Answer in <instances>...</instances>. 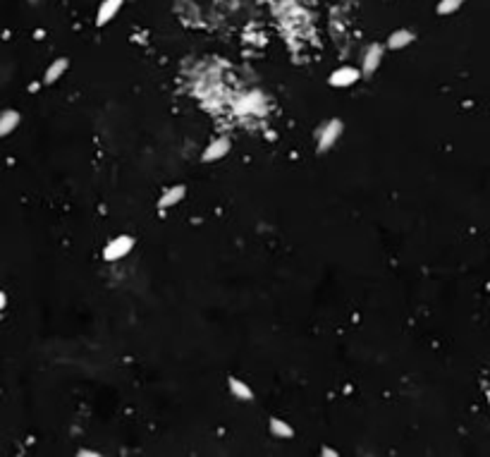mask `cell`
<instances>
[{"label": "cell", "instance_id": "cell-8", "mask_svg": "<svg viewBox=\"0 0 490 457\" xmlns=\"http://www.w3.org/2000/svg\"><path fill=\"white\" fill-rule=\"evenodd\" d=\"M17 125H20L17 110H5V113H0V139L13 135V132L17 130Z\"/></svg>", "mask_w": 490, "mask_h": 457}, {"label": "cell", "instance_id": "cell-16", "mask_svg": "<svg viewBox=\"0 0 490 457\" xmlns=\"http://www.w3.org/2000/svg\"><path fill=\"white\" fill-rule=\"evenodd\" d=\"M5 304H8V297H5V292H0V309H5Z\"/></svg>", "mask_w": 490, "mask_h": 457}, {"label": "cell", "instance_id": "cell-10", "mask_svg": "<svg viewBox=\"0 0 490 457\" xmlns=\"http://www.w3.org/2000/svg\"><path fill=\"white\" fill-rule=\"evenodd\" d=\"M227 383H230V390H232V395H235L237 400H244V403H249V400L254 398V390L247 386L244 381H239V378H227Z\"/></svg>", "mask_w": 490, "mask_h": 457}, {"label": "cell", "instance_id": "cell-7", "mask_svg": "<svg viewBox=\"0 0 490 457\" xmlns=\"http://www.w3.org/2000/svg\"><path fill=\"white\" fill-rule=\"evenodd\" d=\"M122 8V0H103L101 8H98V17H96V24L103 27L108 24L110 20L118 15V10Z\"/></svg>", "mask_w": 490, "mask_h": 457}, {"label": "cell", "instance_id": "cell-15", "mask_svg": "<svg viewBox=\"0 0 490 457\" xmlns=\"http://www.w3.org/2000/svg\"><path fill=\"white\" fill-rule=\"evenodd\" d=\"M79 455H82V457H86V455H89V457H96L98 453H93V450H79Z\"/></svg>", "mask_w": 490, "mask_h": 457}, {"label": "cell", "instance_id": "cell-4", "mask_svg": "<svg viewBox=\"0 0 490 457\" xmlns=\"http://www.w3.org/2000/svg\"><path fill=\"white\" fill-rule=\"evenodd\" d=\"M361 77V70L356 68H349V65H344V68H337L335 72L330 75V87H337V89H344V87H352L359 82Z\"/></svg>", "mask_w": 490, "mask_h": 457}, {"label": "cell", "instance_id": "cell-6", "mask_svg": "<svg viewBox=\"0 0 490 457\" xmlns=\"http://www.w3.org/2000/svg\"><path fill=\"white\" fill-rule=\"evenodd\" d=\"M185 194H187V187L185 185H175V187H170V189H165V194L160 197V202H158V209L160 211H165V209H172V206H177L185 199Z\"/></svg>", "mask_w": 490, "mask_h": 457}, {"label": "cell", "instance_id": "cell-11", "mask_svg": "<svg viewBox=\"0 0 490 457\" xmlns=\"http://www.w3.org/2000/svg\"><path fill=\"white\" fill-rule=\"evenodd\" d=\"M65 70H68V60L65 58L55 60V63H51V68L46 70V75H43V82H46V84H53V82H58L60 77L65 75Z\"/></svg>", "mask_w": 490, "mask_h": 457}, {"label": "cell", "instance_id": "cell-5", "mask_svg": "<svg viewBox=\"0 0 490 457\" xmlns=\"http://www.w3.org/2000/svg\"><path fill=\"white\" fill-rule=\"evenodd\" d=\"M383 51H385V48H383L381 43H371V46L366 48L364 65H361V75H364V77L376 75L378 65H381V60H383Z\"/></svg>", "mask_w": 490, "mask_h": 457}, {"label": "cell", "instance_id": "cell-1", "mask_svg": "<svg viewBox=\"0 0 490 457\" xmlns=\"http://www.w3.org/2000/svg\"><path fill=\"white\" fill-rule=\"evenodd\" d=\"M342 130H344L342 120H337V118L328 120L326 125H323L321 130H319V135H316V144H319V153L330 151V149L337 144V139H339V135H342Z\"/></svg>", "mask_w": 490, "mask_h": 457}, {"label": "cell", "instance_id": "cell-3", "mask_svg": "<svg viewBox=\"0 0 490 457\" xmlns=\"http://www.w3.org/2000/svg\"><path fill=\"white\" fill-rule=\"evenodd\" d=\"M227 153H230V139H227V137H218V139H213V142H210L208 147L204 149L201 160H204V163H213V160L225 158Z\"/></svg>", "mask_w": 490, "mask_h": 457}, {"label": "cell", "instance_id": "cell-12", "mask_svg": "<svg viewBox=\"0 0 490 457\" xmlns=\"http://www.w3.org/2000/svg\"><path fill=\"white\" fill-rule=\"evenodd\" d=\"M270 433L275 438H292L294 436V428L289 426L287 421H282V419H270Z\"/></svg>", "mask_w": 490, "mask_h": 457}, {"label": "cell", "instance_id": "cell-17", "mask_svg": "<svg viewBox=\"0 0 490 457\" xmlns=\"http://www.w3.org/2000/svg\"><path fill=\"white\" fill-rule=\"evenodd\" d=\"M31 3H36V0H31Z\"/></svg>", "mask_w": 490, "mask_h": 457}, {"label": "cell", "instance_id": "cell-9", "mask_svg": "<svg viewBox=\"0 0 490 457\" xmlns=\"http://www.w3.org/2000/svg\"><path fill=\"white\" fill-rule=\"evenodd\" d=\"M411 41H414V34H411L409 29H397V31H392V34H390L388 48H392V51H399V48L409 46Z\"/></svg>", "mask_w": 490, "mask_h": 457}, {"label": "cell", "instance_id": "cell-14", "mask_svg": "<svg viewBox=\"0 0 490 457\" xmlns=\"http://www.w3.org/2000/svg\"><path fill=\"white\" fill-rule=\"evenodd\" d=\"M321 455H326V457H337V450H332V448H323V450H321Z\"/></svg>", "mask_w": 490, "mask_h": 457}, {"label": "cell", "instance_id": "cell-13", "mask_svg": "<svg viewBox=\"0 0 490 457\" xmlns=\"http://www.w3.org/2000/svg\"><path fill=\"white\" fill-rule=\"evenodd\" d=\"M464 0H440L438 3V15H452L461 8Z\"/></svg>", "mask_w": 490, "mask_h": 457}, {"label": "cell", "instance_id": "cell-2", "mask_svg": "<svg viewBox=\"0 0 490 457\" xmlns=\"http://www.w3.org/2000/svg\"><path fill=\"white\" fill-rule=\"evenodd\" d=\"M132 249H135V237L120 235V237L110 239V242L105 244L103 256H105V261H118V259H125V256L130 254Z\"/></svg>", "mask_w": 490, "mask_h": 457}]
</instances>
